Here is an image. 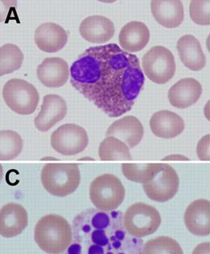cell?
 Segmentation results:
<instances>
[{
	"instance_id": "9a60e30c",
	"label": "cell",
	"mask_w": 210,
	"mask_h": 254,
	"mask_svg": "<svg viewBox=\"0 0 210 254\" xmlns=\"http://www.w3.org/2000/svg\"><path fill=\"white\" fill-rule=\"evenodd\" d=\"M202 86L193 78L182 79L168 91L169 102L173 107L186 109L197 103L202 97Z\"/></svg>"
},
{
	"instance_id": "e0dca14e",
	"label": "cell",
	"mask_w": 210,
	"mask_h": 254,
	"mask_svg": "<svg viewBox=\"0 0 210 254\" xmlns=\"http://www.w3.org/2000/svg\"><path fill=\"white\" fill-rule=\"evenodd\" d=\"M151 7L156 21L166 29L177 28L184 21V5L180 0H153Z\"/></svg>"
},
{
	"instance_id": "4dcf8cb0",
	"label": "cell",
	"mask_w": 210,
	"mask_h": 254,
	"mask_svg": "<svg viewBox=\"0 0 210 254\" xmlns=\"http://www.w3.org/2000/svg\"><path fill=\"white\" fill-rule=\"evenodd\" d=\"M162 160H189V159L182 155H171L163 158Z\"/></svg>"
},
{
	"instance_id": "8992f818",
	"label": "cell",
	"mask_w": 210,
	"mask_h": 254,
	"mask_svg": "<svg viewBox=\"0 0 210 254\" xmlns=\"http://www.w3.org/2000/svg\"><path fill=\"white\" fill-rule=\"evenodd\" d=\"M124 226L128 233L138 238L153 234L159 228L161 216L153 206L137 202L129 206L123 217Z\"/></svg>"
},
{
	"instance_id": "7402d4cb",
	"label": "cell",
	"mask_w": 210,
	"mask_h": 254,
	"mask_svg": "<svg viewBox=\"0 0 210 254\" xmlns=\"http://www.w3.org/2000/svg\"><path fill=\"white\" fill-rule=\"evenodd\" d=\"M180 60L189 70L198 71L206 66V57L199 41L194 36L184 35L177 42Z\"/></svg>"
},
{
	"instance_id": "cb8c5ba5",
	"label": "cell",
	"mask_w": 210,
	"mask_h": 254,
	"mask_svg": "<svg viewBox=\"0 0 210 254\" xmlns=\"http://www.w3.org/2000/svg\"><path fill=\"white\" fill-rule=\"evenodd\" d=\"M99 157L103 161L132 160L129 147L115 137H106L99 147Z\"/></svg>"
},
{
	"instance_id": "9c48e42d",
	"label": "cell",
	"mask_w": 210,
	"mask_h": 254,
	"mask_svg": "<svg viewBox=\"0 0 210 254\" xmlns=\"http://www.w3.org/2000/svg\"><path fill=\"white\" fill-rule=\"evenodd\" d=\"M51 144L52 149L63 156H75L88 147V133L76 124H64L52 132Z\"/></svg>"
},
{
	"instance_id": "484cf974",
	"label": "cell",
	"mask_w": 210,
	"mask_h": 254,
	"mask_svg": "<svg viewBox=\"0 0 210 254\" xmlns=\"http://www.w3.org/2000/svg\"><path fill=\"white\" fill-rule=\"evenodd\" d=\"M22 149L23 140L20 134L12 130L0 132V160H13Z\"/></svg>"
},
{
	"instance_id": "7a4b0ae2",
	"label": "cell",
	"mask_w": 210,
	"mask_h": 254,
	"mask_svg": "<svg viewBox=\"0 0 210 254\" xmlns=\"http://www.w3.org/2000/svg\"><path fill=\"white\" fill-rule=\"evenodd\" d=\"M123 217L120 210H83L73 220L72 242L62 254H143L144 242L128 233Z\"/></svg>"
},
{
	"instance_id": "d4e9b609",
	"label": "cell",
	"mask_w": 210,
	"mask_h": 254,
	"mask_svg": "<svg viewBox=\"0 0 210 254\" xmlns=\"http://www.w3.org/2000/svg\"><path fill=\"white\" fill-rule=\"evenodd\" d=\"M24 61V55L17 46L5 44L0 48V75L19 70Z\"/></svg>"
},
{
	"instance_id": "ac0fdd59",
	"label": "cell",
	"mask_w": 210,
	"mask_h": 254,
	"mask_svg": "<svg viewBox=\"0 0 210 254\" xmlns=\"http://www.w3.org/2000/svg\"><path fill=\"white\" fill-rule=\"evenodd\" d=\"M68 35L66 30L55 23L41 24L36 29L34 41L38 48L46 53H56L66 46Z\"/></svg>"
},
{
	"instance_id": "603a6c76",
	"label": "cell",
	"mask_w": 210,
	"mask_h": 254,
	"mask_svg": "<svg viewBox=\"0 0 210 254\" xmlns=\"http://www.w3.org/2000/svg\"><path fill=\"white\" fill-rule=\"evenodd\" d=\"M164 164H122L123 175L131 182L147 184L162 171Z\"/></svg>"
},
{
	"instance_id": "f1b7e54d",
	"label": "cell",
	"mask_w": 210,
	"mask_h": 254,
	"mask_svg": "<svg viewBox=\"0 0 210 254\" xmlns=\"http://www.w3.org/2000/svg\"><path fill=\"white\" fill-rule=\"evenodd\" d=\"M210 135L206 134L198 142L197 147V153L198 158L202 161H210Z\"/></svg>"
},
{
	"instance_id": "5b68a950",
	"label": "cell",
	"mask_w": 210,
	"mask_h": 254,
	"mask_svg": "<svg viewBox=\"0 0 210 254\" xmlns=\"http://www.w3.org/2000/svg\"><path fill=\"white\" fill-rule=\"evenodd\" d=\"M89 194L96 208L103 211H113L125 199V189L116 176L105 173L92 181Z\"/></svg>"
},
{
	"instance_id": "f546056e",
	"label": "cell",
	"mask_w": 210,
	"mask_h": 254,
	"mask_svg": "<svg viewBox=\"0 0 210 254\" xmlns=\"http://www.w3.org/2000/svg\"><path fill=\"white\" fill-rule=\"evenodd\" d=\"M210 252V244L204 243L196 248L193 254H209Z\"/></svg>"
},
{
	"instance_id": "2e32d148",
	"label": "cell",
	"mask_w": 210,
	"mask_h": 254,
	"mask_svg": "<svg viewBox=\"0 0 210 254\" xmlns=\"http://www.w3.org/2000/svg\"><path fill=\"white\" fill-rule=\"evenodd\" d=\"M82 38L91 43H105L114 36L115 26L112 20L103 15H91L79 26Z\"/></svg>"
},
{
	"instance_id": "7c38bea8",
	"label": "cell",
	"mask_w": 210,
	"mask_h": 254,
	"mask_svg": "<svg viewBox=\"0 0 210 254\" xmlns=\"http://www.w3.org/2000/svg\"><path fill=\"white\" fill-rule=\"evenodd\" d=\"M29 223V216L24 206L17 203H8L0 210V234L12 238L21 234Z\"/></svg>"
},
{
	"instance_id": "44dd1931",
	"label": "cell",
	"mask_w": 210,
	"mask_h": 254,
	"mask_svg": "<svg viewBox=\"0 0 210 254\" xmlns=\"http://www.w3.org/2000/svg\"><path fill=\"white\" fill-rule=\"evenodd\" d=\"M151 38L148 27L140 21H131L125 24L119 34L121 48L128 53L142 51L147 46Z\"/></svg>"
},
{
	"instance_id": "1f68e13d",
	"label": "cell",
	"mask_w": 210,
	"mask_h": 254,
	"mask_svg": "<svg viewBox=\"0 0 210 254\" xmlns=\"http://www.w3.org/2000/svg\"><path fill=\"white\" fill-rule=\"evenodd\" d=\"M210 102L209 101L208 103H207V105H206V109H205V114H206V116L207 119H208V120H210V117H209V105H210Z\"/></svg>"
},
{
	"instance_id": "277c9868",
	"label": "cell",
	"mask_w": 210,
	"mask_h": 254,
	"mask_svg": "<svg viewBox=\"0 0 210 254\" xmlns=\"http://www.w3.org/2000/svg\"><path fill=\"white\" fill-rule=\"evenodd\" d=\"M46 190L56 197H66L76 190L81 181L76 164H48L41 173Z\"/></svg>"
},
{
	"instance_id": "d6986e66",
	"label": "cell",
	"mask_w": 210,
	"mask_h": 254,
	"mask_svg": "<svg viewBox=\"0 0 210 254\" xmlns=\"http://www.w3.org/2000/svg\"><path fill=\"white\" fill-rule=\"evenodd\" d=\"M151 131L158 138H173L180 135L185 128L184 119L169 110L155 113L150 120Z\"/></svg>"
},
{
	"instance_id": "52a82bcc",
	"label": "cell",
	"mask_w": 210,
	"mask_h": 254,
	"mask_svg": "<svg viewBox=\"0 0 210 254\" xmlns=\"http://www.w3.org/2000/svg\"><path fill=\"white\" fill-rule=\"evenodd\" d=\"M2 97L7 106L20 115L33 114L40 101L37 88L21 79H12L5 83Z\"/></svg>"
},
{
	"instance_id": "ffe728a7",
	"label": "cell",
	"mask_w": 210,
	"mask_h": 254,
	"mask_svg": "<svg viewBox=\"0 0 210 254\" xmlns=\"http://www.w3.org/2000/svg\"><path fill=\"white\" fill-rule=\"evenodd\" d=\"M210 202L209 200L197 199L187 207L184 223L188 230L197 236L210 234Z\"/></svg>"
},
{
	"instance_id": "4316f807",
	"label": "cell",
	"mask_w": 210,
	"mask_h": 254,
	"mask_svg": "<svg viewBox=\"0 0 210 254\" xmlns=\"http://www.w3.org/2000/svg\"><path fill=\"white\" fill-rule=\"evenodd\" d=\"M143 254H184V253L175 240L169 237H158L145 244Z\"/></svg>"
},
{
	"instance_id": "3957f363",
	"label": "cell",
	"mask_w": 210,
	"mask_h": 254,
	"mask_svg": "<svg viewBox=\"0 0 210 254\" xmlns=\"http://www.w3.org/2000/svg\"><path fill=\"white\" fill-rule=\"evenodd\" d=\"M34 240L43 252L48 254H62L72 242V227L61 215L56 214L45 215L36 224Z\"/></svg>"
},
{
	"instance_id": "83f0119b",
	"label": "cell",
	"mask_w": 210,
	"mask_h": 254,
	"mask_svg": "<svg viewBox=\"0 0 210 254\" xmlns=\"http://www.w3.org/2000/svg\"><path fill=\"white\" fill-rule=\"evenodd\" d=\"M210 5L209 0H193L190 2L189 13L193 22L199 25L210 24Z\"/></svg>"
},
{
	"instance_id": "5bb4252c",
	"label": "cell",
	"mask_w": 210,
	"mask_h": 254,
	"mask_svg": "<svg viewBox=\"0 0 210 254\" xmlns=\"http://www.w3.org/2000/svg\"><path fill=\"white\" fill-rule=\"evenodd\" d=\"M144 135L140 121L134 116L124 117L112 123L106 132V137H115L125 142L129 148L138 146Z\"/></svg>"
},
{
	"instance_id": "6da1fadb",
	"label": "cell",
	"mask_w": 210,
	"mask_h": 254,
	"mask_svg": "<svg viewBox=\"0 0 210 254\" xmlns=\"http://www.w3.org/2000/svg\"><path fill=\"white\" fill-rule=\"evenodd\" d=\"M145 83L136 55L114 43L86 50L70 67V83L110 118L132 110Z\"/></svg>"
},
{
	"instance_id": "4fadbf2b",
	"label": "cell",
	"mask_w": 210,
	"mask_h": 254,
	"mask_svg": "<svg viewBox=\"0 0 210 254\" xmlns=\"http://www.w3.org/2000/svg\"><path fill=\"white\" fill-rule=\"evenodd\" d=\"M37 75L40 82L48 88H61L70 75L68 64L61 58H47L38 66Z\"/></svg>"
},
{
	"instance_id": "ba28073f",
	"label": "cell",
	"mask_w": 210,
	"mask_h": 254,
	"mask_svg": "<svg viewBox=\"0 0 210 254\" xmlns=\"http://www.w3.org/2000/svg\"><path fill=\"white\" fill-rule=\"evenodd\" d=\"M143 71L151 81L163 84L172 79L176 70L172 53L164 46H154L143 56Z\"/></svg>"
},
{
	"instance_id": "30bf717a",
	"label": "cell",
	"mask_w": 210,
	"mask_h": 254,
	"mask_svg": "<svg viewBox=\"0 0 210 254\" xmlns=\"http://www.w3.org/2000/svg\"><path fill=\"white\" fill-rule=\"evenodd\" d=\"M180 187V178L172 167L164 165L162 171L147 184L143 190L150 199L155 202H166L175 197Z\"/></svg>"
},
{
	"instance_id": "8fae6325",
	"label": "cell",
	"mask_w": 210,
	"mask_h": 254,
	"mask_svg": "<svg viewBox=\"0 0 210 254\" xmlns=\"http://www.w3.org/2000/svg\"><path fill=\"white\" fill-rule=\"evenodd\" d=\"M66 113L67 105L62 97L58 95H46L41 111L34 119V124L40 131H48L65 118Z\"/></svg>"
}]
</instances>
